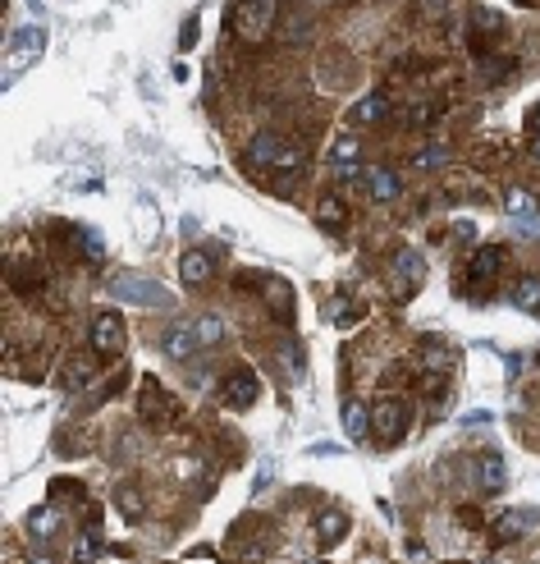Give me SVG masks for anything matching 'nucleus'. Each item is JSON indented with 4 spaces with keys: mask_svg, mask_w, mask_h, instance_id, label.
<instances>
[{
    "mask_svg": "<svg viewBox=\"0 0 540 564\" xmlns=\"http://www.w3.org/2000/svg\"><path fill=\"white\" fill-rule=\"evenodd\" d=\"M471 28H476V33H486V37H499V33H504V14L476 10V14H471Z\"/></svg>",
    "mask_w": 540,
    "mask_h": 564,
    "instance_id": "bb28decb",
    "label": "nucleus"
},
{
    "mask_svg": "<svg viewBox=\"0 0 540 564\" xmlns=\"http://www.w3.org/2000/svg\"><path fill=\"white\" fill-rule=\"evenodd\" d=\"M110 298L115 303H138V307H165L170 303V290L161 285V280H151V275H115L110 280Z\"/></svg>",
    "mask_w": 540,
    "mask_h": 564,
    "instance_id": "f03ea898",
    "label": "nucleus"
},
{
    "mask_svg": "<svg viewBox=\"0 0 540 564\" xmlns=\"http://www.w3.org/2000/svg\"><path fill=\"white\" fill-rule=\"evenodd\" d=\"M28 532H33V537H55V532H60V514L55 510H37L33 519H28Z\"/></svg>",
    "mask_w": 540,
    "mask_h": 564,
    "instance_id": "5701e85b",
    "label": "nucleus"
},
{
    "mask_svg": "<svg viewBox=\"0 0 540 564\" xmlns=\"http://www.w3.org/2000/svg\"><path fill=\"white\" fill-rule=\"evenodd\" d=\"M247 156H252V161H257V166H270V170H298V166H302V147L284 143V138H275V134H262V138H252Z\"/></svg>",
    "mask_w": 540,
    "mask_h": 564,
    "instance_id": "20e7f679",
    "label": "nucleus"
},
{
    "mask_svg": "<svg viewBox=\"0 0 540 564\" xmlns=\"http://www.w3.org/2000/svg\"><path fill=\"white\" fill-rule=\"evenodd\" d=\"M110 500H115V510H119L124 519H142V514H147V500H142V491H138L133 482H119V486L110 491Z\"/></svg>",
    "mask_w": 540,
    "mask_h": 564,
    "instance_id": "6ab92c4d",
    "label": "nucleus"
},
{
    "mask_svg": "<svg viewBox=\"0 0 540 564\" xmlns=\"http://www.w3.org/2000/svg\"><path fill=\"white\" fill-rule=\"evenodd\" d=\"M92 376H97V367H92V363H69V367H65V386H69V390H87Z\"/></svg>",
    "mask_w": 540,
    "mask_h": 564,
    "instance_id": "a878e982",
    "label": "nucleus"
},
{
    "mask_svg": "<svg viewBox=\"0 0 540 564\" xmlns=\"http://www.w3.org/2000/svg\"><path fill=\"white\" fill-rule=\"evenodd\" d=\"M476 482H481V491H486V495L504 491V486H508V463H504V454L486 450L481 459H476Z\"/></svg>",
    "mask_w": 540,
    "mask_h": 564,
    "instance_id": "f8f14e48",
    "label": "nucleus"
},
{
    "mask_svg": "<svg viewBox=\"0 0 540 564\" xmlns=\"http://www.w3.org/2000/svg\"><path fill=\"white\" fill-rule=\"evenodd\" d=\"M358 156H362L358 134H339V138L330 143V166H358Z\"/></svg>",
    "mask_w": 540,
    "mask_h": 564,
    "instance_id": "412c9836",
    "label": "nucleus"
},
{
    "mask_svg": "<svg viewBox=\"0 0 540 564\" xmlns=\"http://www.w3.org/2000/svg\"><path fill=\"white\" fill-rule=\"evenodd\" d=\"M193 326H197L202 344H220V339H225V322H220V317H197Z\"/></svg>",
    "mask_w": 540,
    "mask_h": 564,
    "instance_id": "cd10ccee",
    "label": "nucleus"
},
{
    "mask_svg": "<svg viewBox=\"0 0 540 564\" xmlns=\"http://www.w3.org/2000/svg\"><path fill=\"white\" fill-rule=\"evenodd\" d=\"M499 266H504V248H476L471 253V262H467V275H471V285L476 290H490V280L499 275Z\"/></svg>",
    "mask_w": 540,
    "mask_h": 564,
    "instance_id": "9b49d317",
    "label": "nucleus"
},
{
    "mask_svg": "<svg viewBox=\"0 0 540 564\" xmlns=\"http://www.w3.org/2000/svg\"><path fill=\"white\" fill-rule=\"evenodd\" d=\"M504 211L508 216H522V221H527V216H536V198L527 193V188H513V193L504 198Z\"/></svg>",
    "mask_w": 540,
    "mask_h": 564,
    "instance_id": "393cba45",
    "label": "nucleus"
},
{
    "mask_svg": "<svg viewBox=\"0 0 540 564\" xmlns=\"http://www.w3.org/2000/svg\"><path fill=\"white\" fill-rule=\"evenodd\" d=\"M262 294H266V303H270V317H275L279 326H289V322H294V307H298V298H294V290H289V280L266 275V280H262Z\"/></svg>",
    "mask_w": 540,
    "mask_h": 564,
    "instance_id": "1a4fd4ad",
    "label": "nucleus"
},
{
    "mask_svg": "<svg viewBox=\"0 0 540 564\" xmlns=\"http://www.w3.org/2000/svg\"><path fill=\"white\" fill-rule=\"evenodd\" d=\"M230 28H234L243 42H262V37H270V28H275V0H238Z\"/></svg>",
    "mask_w": 540,
    "mask_h": 564,
    "instance_id": "f257e3e1",
    "label": "nucleus"
},
{
    "mask_svg": "<svg viewBox=\"0 0 540 564\" xmlns=\"http://www.w3.org/2000/svg\"><path fill=\"white\" fill-rule=\"evenodd\" d=\"M326 317H330L334 326H348V322H353V317H358V312H353V303H348V298H334V303H330V312H326Z\"/></svg>",
    "mask_w": 540,
    "mask_h": 564,
    "instance_id": "2f4dec72",
    "label": "nucleus"
},
{
    "mask_svg": "<svg viewBox=\"0 0 540 564\" xmlns=\"http://www.w3.org/2000/svg\"><path fill=\"white\" fill-rule=\"evenodd\" d=\"M371 431L380 445H399L407 436V404L403 399H380L371 409Z\"/></svg>",
    "mask_w": 540,
    "mask_h": 564,
    "instance_id": "39448f33",
    "label": "nucleus"
},
{
    "mask_svg": "<svg viewBox=\"0 0 540 564\" xmlns=\"http://www.w3.org/2000/svg\"><path fill=\"white\" fill-rule=\"evenodd\" d=\"M367 188H371L375 202H394V198L403 193V179H399L390 166H371V170H367Z\"/></svg>",
    "mask_w": 540,
    "mask_h": 564,
    "instance_id": "dca6fc26",
    "label": "nucleus"
},
{
    "mask_svg": "<svg viewBox=\"0 0 540 564\" xmlns=\"http://www.w3.org/2000/svg\"><path fill=\"white\" fill-rule=\"evenodd\" d=\"M390 271H394V280H399V285H407V290H417L422 285V253H417V248H399V253L390 257Z\"/></svg>",
    "mask_w": 540,
    "mask_h": 564,
    "instance_id": "2eb2a0df",
    "label": "nucleus"
},
{
    "mask_svg": "<svg viewBox=\"0 0 540 564\" xmlns=\"http://www.w3.org/2000/svg\"><path fill=\"white\" fill-rule=\"evenodd\" d=\"M316 221H321L326 230H339V225L348 221V207H343V198H321V202H316Z\"/></svg>",
    "mask_w": 540,
    "mask_h": 564,
    "instance_id": "4be33fe9",
    "label": "nucleus"
},
{
    "mask_svg": "<svg viewBox=\"0 0 540 564\" xmlns=\"http://www.w3.org/2000/svg\"><path fill=\"white\" fill-rule=\"evenodd\" d=\"M343 431H348V441H367V431H371V413L358 399H343Z\"/></svg>",
    "mask_w": 540,
    "mask_h": 564,
    "instance_id": "aec40b11",
    "label": "nucleus"
},
{
    "mask_svg": "<svg viewBox=\"0 0 540 564\" xmlns=\"http://www.w3.org/2000/svg\"><path fill=\"white\" fill-rule=\"evenodd\" d=\"M42 46H46V28H19L14 33V42H10V65H5V83H14L33 60L42 55Z\"/></svg>",
    "mask_w": 540,
    "mask_h": 564,
    "instance_id": "423d86ee",
    "label": "nucleus"
},
{
    "mask_svg": "<svg viewBox=\"0 0 540 564\" xmlns=\"http://www.w3.org/2000/svg\"><path fill=\"white\" fill-rule=\"evenodd\" d=\"M179 275H183V285L188 290H202V285H211V275H215V262H211V253H183L179 257Z\"/></svg>",
    "mask_w": 540,
    "mask_h": 564,
    "instance_id": "ddd939ff",
    "label": "nucleus"
},
{
    "mask_svg": "<svg viewBox=\"0 0 540 564\" xmlns=\"http://www.w3.org/2000/svg\"><path fill=\"white\" fill-rule=\"evenodd\" d=\"M193 560H215V546H193Z\"/></svg>",
    "mask_w": 540,
    "mask_h": 564,
    "instance_id": "473e14b6",
    "label": "nucleus"
},
{
    "mask_svg": "<svg viewBox=\"0 0 540 564\" xmlns=\"http://www.w3.org/2000/svg\"><path fill=\"white\" fill-rule=\"evenodd\" d=\"M138 413H142V422H156V427H174L179 418H183V409H179V399L161 386V381H142V395H138Z\"/></svg>",
    "mask_w": 540,
    "mask_h": 564,
    "instance_id": "7ed1b4c3",
    "label": "nucleus"
},
{
    "mask_svg": "<svg viewBox=\"0 0 540 564\" xmlns=\"http://www.w3.org/2000/svg\"><path fill=\"white\" fill-rule=\"evenodd\" d=\"M343 532H348V519L339 510H326L321 519H316V542H321V551H334L343 542Z\"/></svg>",
    "mask_w": 540,
    "mask_h": 564,
    "instance_id": "a211bd4d",
    "label": "nucleus"
},
{
    "mask_svg": "<svg viewBox=\"0 0 540 564\" xmlns=\"http://www.w3.org/2000/svg\"><path fill=\"white\" fill-rule=\"evenodd\" d=\"M531 523H536V510H508V514H499L495 542H518V537H527Z\"/></svg>",
    "mask_w": 540,
    "mask_h": 564,
    "instance_id": "f3484780",
    "label": "nucleus"
},
{
    "mask_svg": "<svg viewBox=\"0 0 540 564\" xmlns=\"http://www.w3.org/2000/svg\"><path fill=\"white\" fill-rule=\"evenodd\" d=\"M101 555V537H97V527H87V537H78L74 546V560H97Z\"/></svg>",
    "mask_w": 540,
    "mask_h": 564,
    "instance_id": "c756f323",
    "label": "nucleus"
},
{
    "mask_svg": "<svg viewBox=\"0 0 540 564\" xmlns=\"http://www.w3.org/2000/svg\"><path fill=\"white\" fill-rule=\"evenodd\" d=\"M161 349L174 363H193V354L202 349V335H197V326H170L165 339H161Z\"/></svg>",
    "mask_w": 540,
    "mask_h": 564,
    "instance_id": "9d476101",
    "label": "nucleus"
},
{
    "mask_svg": "<svg viewBox=\"0 0 540 564\" xmlns=\"http://www.w3.org/2000/svg\"><path fill=\"white\" fill-rule=\"evenodd\" d=\"M78 234H83V253H87L92 262H101V257H106V243H101V234H97V230H78Z\"/></svg>",
    "mask_w": 540,
    "mask_h": 564,
    "instance_id": "7c9ffc66",
    "label": "nucleus"
},
{
    "mask_svg": "<svg viewBox=\"0 0 540 564\" xmlns=\"http://www.w3.org/2000/svg\"><path fill=\"white\" fill-rule=\"evenodd\" d=\"M531 124H540V102H536V110H531Z\"/></svg>",
    "mask_w": 540,
    "mask_h": 564,
    "instance_id": "f704fd0d",
    "label": "nucleus"
},
{
    "mask_svg": "<svg viewBox=\"0 0 540 564\" xmlns=\"http://www.w3.org/2000/svg\"><path fill=\"white\" fill-rule=\"evenodd\" d=\"M124 344H129V331H124V322L115 317V312H101V317L92 322V349H97L101 358H119Z\"/></svg>",
    "mask_w": 540,
    "mask_h": 564,
    "instance_id": "0eeeda50",
    "label": "nucleus"
},
{
    "mask_svg": "<svg viewBox=\"0 0 540 564\" xmlns=\"http://www.w3.org/2000/svg\"><path fill=\"white\" fill-rule=\"evenodd\" d=\"M412 166H417V170H439V166H449V147H426Z\"/></svg>",
    "mask_w": 540,
    "mask_h": 564,
    "instance_id": "c85d7f7f",
    "label": "nucleus"
},
{
    "mask_svg": "<svg viewBox=\"0 0 540 564\" xmlns=\"http://www.w3.org/2000/svg\"><path fill=\"white\" fill-rule=\"evenodd\" d=\"M390 119V97L385 92H371V97H362L353 110H348V124L353 129H362V124H385Z\"/></svg>",
    "mask_w": 540,
    "mask_h": 564,
    "instance_id": "4468645a",
    "label": "nucleus"
},
{
    "mask_svg": "<svg viewBox=\"0 0 540 564\" xmlns=\"http://www.w3.org/2000/svg\"><path fill=\"white\" fill-rule=\"evenodd\" d=\"M513 303H518V307H540V275H522V280H518Z\"/></svg>",
    "mask_w": 540,
    "mask_h": 564,
    "instance_id": "b1692460",
    "label": "nucleus"
},
{
    "mask_svg": "<svg viewBox=\"0 0 540 564\" xmlns=\"http://www.w3.org/2000/svg\"><path fill=\"white\" fill-rule=\"evenodd\" d=\"M522 5H531V0H522Z\"/></svg>",
    "mask_w": 540,
    "mask_h": 564,
    "instance_id": "c9c22d12",
    "label": "nucleus"
},
{
    "mask_svg": "<svg viewBox=\"0 0 540 564\" xmlns=\"http://www.w3.org/2000/svg\"><path fill=\"white\" fill-rule=\"evenodd\" d=\"M531 156H536V161H540V129L531 134Z\"/></svg>",
    "mask_w": 540,
    "mask_h": 564,
    "instance_id": "72a5a7b5",
    "label": "nucleus"
},
{
    "mask_svg": "<svg viewBox=\"0 0 540 564\" xmlns=\"http://www.w3.org/2000/svg\"><path fill=\"white\" fill-rule=\"evenodd\" d=\"M257 395H262V381H257V372H252V367H234L230 381H225V390H220V399H225L230 409H238V413L252 409Z\"/></svg>",
    "mask_w": 540,
    "mask_h": 564,
    "instance_id": "6e6552de",
    "label": "nucleus"
}]
</instances>
